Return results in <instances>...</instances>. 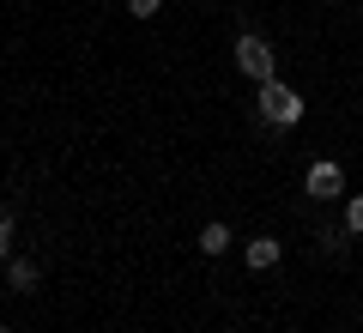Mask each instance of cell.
<instances>
[{
  "label": "cell",
  "instance_id": "cell-1",
  "mask_svg": "<svg viewBox=\"0 0 363 333\" xmlns=\"http://www.w3.org/2000/svg\"><path fill=\"white\" fill-rule=\"evenodd\" d=\"M255 109L267 128H297L303 121V91H291L285 79H267V85H255Z\"/></svg>",
  "mask_w": 363,
  "mask_h": 333
},
{
  "label": "cell",
  "instance_id": "cell-2",
  "mask_svg": "<svg viewBox=\"0 0 363 333\" xmlns=\"http://www.w3.org/2000/svg\"><path fill=\"white\" fill-rule=\"evenodd\" d=\"M230 55H236V67H242V73L255 79V85H267V79H279V55H272V43H267V37H255V31H242Z\"/></svg>",
  "mask_w": 363,
  "mask_h": 333
},
{
  "label": "cell",
  "instance_id": "cell-3",
  "mask_svg": "<svg viewBox=\"0 0 363 333\" xmlns=\"http://www.w3.org/2000/svg\"><path fill=\"white\" fill-rule=\"evenodd\" d=\"M303 194H309V200H339V194H345V170H339L333 158L309 164V176H303Z\"/></svg>",
  "mask_w": 363,
  "mask_h": 333
},
{
  "label": "cell",
  "instance_id": "cell-4",
  "mask_svg": "<svg viewBox=\"0 0 363 333\" xmlns=\"http://www.w3.org/2000/svg\"><path fill=\"white\" fill-rule=\"evenodd\" d=\"M279 255H285V243H279V236H255V243H242L248 273H272V267H279Z\"/></svg>",
  "mask_w": 363,
  "mask_h": 333
},
{
  "label": "cell",
  "instance_id": "cell-5",
  "mask_svg": "<svg viewBox=\"0 0 363 333\" xmlns=\"http://www.w3.org/2000/svg\"><path fill=\"white\" fill-rule=\"evenodd\" d=\"M37 285H43L37 261H25V255H13V261H6V291H13V297H30Z\"/></svg>",
  "mask_w": 363,
  "mask_h": 333
},
{
  "label": "cell",
  "instance_id": "cell-6",
  "mask_svg": "<svg viewBox=\"0 0 363 333\" xmlns=\"http://www.w3.org/2000/svg\"><path fill=\"white\" fill-rule=\"evenodd\" d=\"M230 243H236V236H230V224H218V218H212L206 231H200V255H206V261H218Z\"/></svg>",
  "mask_w": 363,
  "mask_h": 333
},
{
  "label": "cell",
  "instance_id": "cell-7",
  "mask_svg": "<svg viewBox=\"0 0 363 333\" xmlns=\"http://www.w3.org/2000/svg\"><path fill=\"white\" fill-rule=\"evenodd\" d=\"M345 236H363V194H345Z\"/></svg>",
  "mask_w": 363,
  "mask_h": 333
},
{
  "label": "cell",
  "instance_id": "cell-8",
  "mask_svg": "<svg viewBox=\"0 0 363 333\" xmlns=\"http://www.w3.org/2000/svg\"><path fill=\"white\" fill-rule=\"evenodd\" d=\"M6 261H13V218L0 212V267H6Z\"/></svg>",
  "mask_w": 363,
  "mask_h": 333
},
{
  "label": "cell",
  "instance_id": "cell-9",
  "mask_svg": "<svg viewBox=\"0 0 363 333\" xmlns=\"http://www.w3.org/2000/svg\"><path fill=\"white\" fill-rule=\"evenodd\" d=\"M128 13L133 18H157V13H164V0H128Z\"/></svg>",
  "mask_w": 363,
  "mask_h": 333
},
{
  "label": "cell",
  "instance_id": "cell-10",
  "mask_svg": "<svg viewBox=\"0 0 363 333\" xmlns=\"http://www.w3.org/2000/svg\"><path fill=\"white\" fill-rule=\"evenodd\" d=\"M0 333H13V327H6V321H0Z\"/></svg>",
  "mask_w": 363,
  "mask_h": 333
}]
</instances>
